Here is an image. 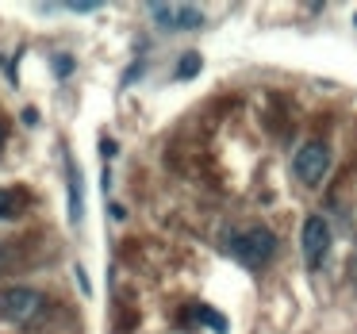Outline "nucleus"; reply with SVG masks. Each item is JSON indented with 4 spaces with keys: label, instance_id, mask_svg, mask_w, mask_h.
<instances>
[{
    "label": "nucleus",
    "instance_id": "20e7f679",
    "mask_svg": "<svg viewBox=\"0 0 357 334\" xmlns=\"http://www.w3.org/2000/svg\"><path fill=\"white\" fill-rule=\"evenodd\" d=\"M150 16L169 31H192V27L204 24V16L192 4H150Z\"/></svg>",
    "mask_w": 357,
    "mask_h": 334
},
{
    "label": "nucleus",
    "instance_id": "9d476101",
    "mask_svg": "<svg viewBox=\"0 0 357 334\" xmlns=\"http://www.w3.org/2000/svg\"><path fill=\"white\" fill-rule=\"evenodd\" d=\"M0 261H4V250H0Z\"/></svg>",
    "mask_w": 357,
    "mask_h": 334
},
{
    "label": "nucleus",
    "instance_id": "f257e3e1",
    "mask_svg": "<svg viewBox=\"0 0 357 334\" xmlns=\"http://www.w3.org/2000/svg\"><path fill=\"white\" fill-rule=\"evenodd\" d=\"M273 250H277V238H273L269 227H246L242 234L231 238V254L238 257L242 265H250V269H257V265L269 261Z\"/></svg>",
    "mask_w": 357,
    "mask_h": 334
},
{
    "label": "nucleus",
    "instance_id": "7ed1b4c3",
    "mask_svg": "<svg viewBox=\"0 0 357 334\" xmlns=\"http://www.w3.org/2000/svg\"><path fill=\"white\" fill-rule=\"evenodd\" d=\"M296 177L303 181V185H319V181L326 177V169H331V146L326 142H307V146L296 150Z\"/></svg>",
    "mask_w": 357,
    "mask_h": 334
},
{
    "label": "nucleus",
    "instance_id": "39448f33",
    "mask_svg": "<svg viewBox=\"0 0 357 334\" xmlns=\"http://www.w3.org/2000/svg\"><path fill=\"white\" fill-rule=\"evenodd\" d=\"M326 250H331V227L323 223V215H311L307 223H303V257H307L311 269L323 265Z\"/></svg>",
    "mask_w": 357,
    "mask_h": 334
},
{
    "label": "nucleus",
    "instance_id": "0eeeda50",
    "mask_svg": "<svg viewBox=\"0 0 357 334\" xmlns=\"http://www.w3.org/2000/svg\"><path fill=\"white\" fill-rule=\"evenodd\" d=\"M12 211H16V208H12V196H8V192H0V219H8Z\"/></svg>",
    "mask_w": 357,
    "mask_h": 334
},
{
    "label": "nucleus",
    "instance_id": "f03ea898",
    "mask_svg": "<svg viewBox=\"0 0 357 334\" xmlns=\"http://www.w3.org/2000/svg\"><path fill=\"white\" fill-rule=\"evenodd\" d=\"M43 308H47V300L35 288H4L0 292V315L8 323H31L43 315Z\"/></svg>",
    "mask_w": 357,
    "mask_h": 334
},
{
    "label": "nucleus",
    "instance_id": "1a4fd4ad",
    "mask_svg": "<svg viewBox=\"0 0 357 334\" xmlns=\"http://www.w3.org/2000/svg\"><path fill=\"white\" fill-rule=\"evenodd\" d=\"M0 146H4V123H0Z\"/></svg>",
    "mask_w": 357,
    "mask_h": 334
},
{
    "label": "nucleus",
    "instance_id": "423d86ee",
    "mask_svg": "<svg viewBox=\"0 0 357 334\" xmlns=\"http://www.w3.org/2000/svg\"><path fill=\"white\" fill-rule=\"evenodd\" d=\"M196 70H200V54H188L185 62L177 66V77H192Z\"/></svg>",
    "mask_w": 357,
    "mask_h": 334
},
{
    "label": "nucleus",
    "instance_id": "6e6552de",
    "mask_svg": "<svg viewBox=\"0 0 357 334\" xmlns=\"http://www.w3.org/2000/svg\"><path fill=\"white\" fill-rule=\"evenodd\" d=\"M349 280H354V284H357V254L349 257Z\"/></svg>",
    "mask_w": 357,
    "mask_h": 334
}]
</instances>
